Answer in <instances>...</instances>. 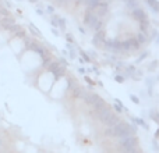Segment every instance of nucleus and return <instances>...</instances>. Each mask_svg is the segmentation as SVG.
I'll use <instances>...</instances> for the list:
<instances>
[{
	"instance_id": "f257e3e1",
	"label": "nucleus",
	"mask_w": 159,
	"mask_h": 153,
	"mask_svg": "<svg viewBox=\"0 0 159 153\" xmlns=\"http://www.w3.org/2000/svg\"><path fill=\"white\" fill-rule=\"evenodd\" d=\"M119 141H120V148L123 152H129V151L137 149L138 141L135 137H131V135H129V137H121Z\"/></svg>"
},
{
	"instance_id": "f03ea898",
	"label": "nucleus",
	"mask_w": 159,
	"mask_h": 153,
	"mask_svg": "<svg viewBox=\"0 0 159 153\" xmlns=\"http://www.w3.org/2000/svg\"><path fill=\"white\" fill-rule=\"evenodd\" d=\"M85 24L89 28H93L95 31H98L101 28V21H99L96 13H88L87 17H85Z\"/></svg>"
},
{
	"instance_id": "7ed1b4c3",
	"label": "nucleus",
	"mask_w": 159,
	"mask_h": 153,
	"mask_svg": "<svg viewBox=\"0 0 159 153\" xmlns=\"http://www.w3.org/2000/svg\"><path fill=\"white\" fill-rule=\"evenodd\" d=\"M134 15H135V18H138L140 21H145V20H147L145 13H144L143 10H140V8H135V10H134Z\"/></svg>"
},
{
	"instance_id": "20e7f679",
	"label": "nucleus",
	"mask_w": 159,
	"mask_h": 153,
	"mask_svg": "<svg viewBox=\"0 0 159 153\" xmlns=\"http://www.w3.org/2000/svg\"><path fill=\"white\" fill-rule=\"evenodd\" d=\"M115 79H116L117 82H123V81H124V76H123V75H116Z\"/></svg>"
},
{
	"instance_id": "39448f33",
	"label": "nucleus",
	"mask_w": 159,
	"mask_h": 153,
	"mask_svg": "<svg viewBox=\"0 0 159 153\" xmlns=\"http://www.w3.org/2000/svg\"><path fill=\"white\" fill-rule=\"evenodd\" d=\"M131 99H133V100H134V102H135V103H140V100H138V99H137V98H135V96H134V95H131Z\"/></svg>"
}]
</instances>
